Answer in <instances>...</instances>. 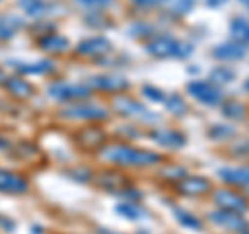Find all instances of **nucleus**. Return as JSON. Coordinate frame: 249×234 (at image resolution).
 I'll return each instance as SVG.
<instances>
[{"label": "nucleus", "mask_w": 249, "mask_h": 234, "mask_svg": "<svg viewBox=\"0 0 249 234\" xmlns=\"http://www.w3.org/2000/svg\"><path fill=\"white\" fill-rule=\"evenodd\" d=\"M102 158L106 162L121 164V166H150L160 162V155L147 150H135L131 145H108Z\"/></svg>", "instance_id": "obj_1"}, {"label": "nucleus", "mask_w": 249, "mask_h": 234, "mask_svg": "<svg viewBox=\"0 0 249 234\" xmlns=\"http://www.w3.org/2000/svg\"><path fill=\"white\" fill-rule=\"evenodd\" d=\"M145 50L156 58H187L193 48L189 44H183L170 35H160L154 37L152 42H147Z\"/></svg>", "instance_id": "obj_2"}, {"label": "nucleus", "mask_w": 249, "mask_h": 234, "mask_svg": "<svg viewBox=\"0 0 249 234\" xmlns=\"http://www.w3.org/2000/svg\"><path fill=\"white\" fill-rule=\"evenodd\" d=\"M189 96H193L201 104H208V106H216L218 102L222 100V91L216 87L214 83H208V81H193L189 83Z\"/></svg>", "instance_id": "obj_3"}, {"label": "nucleus", "mask_w": 249, "mask_h": 234, "mask_svg": "<svg viewBox=\"0 0 249 234\" xmlns=\"http://www.w3.org/2000/svg\"><path fill=\"white\" fill-rule=\"evenodd\" d=\"M67 118H83V120H102L108 116V110L96 104H73L60 112Z\"/></svg>", "instance_id": "obj_4"}, {"label": "nucleus", "mask_w": 249, "mask_h": 234, "mask_svg": "<svg viewBox=\"0 0 249 234\" xmlns=\"http://www.w3.org/2000/svg\"><path fill=\"white\" fill-rule=\"evenodd\" d=\"M48 93L54 100H58V102H71V100L85 98L89 93V87L75 85V83H52Z\"/></svg>", "instance_id": "obj_5"}, {"label": "nucleus", "mask_w": 249, "mask_h": 234, "mask_svg": "<svg viewBox=\"0 0 249 234\" xmlns=\"http://www.w3.org/2000/svg\"><path fill=\"white\" fill-rule=\"evenodd\" d=\"M214 201L218 205H220V209H227V212H235V214H243L245 209H247V203H245V199L243 197H239L237 193H232V191H216L214 193Z\"/></svg>", "instance_id": "obj_6"}, {"label": "nucleus", "mask_w": 249, "mask_h": 234, "mask_svg": "<svg viewBox=\"0 0 249 234\" xmlns=\"http://www.w3.org/2000/svg\"><path fill=\"white\" fill-rule=\"evenodd\" d=\"M110 50H112V44L106 37H89V40H83L77 46V52L83 54V56H104Z\"/></svg>", "instance_id": "obj_7"}, {"label": "nucleus", "mask_w": 249, "mask_h": 234, "mask_svg": "<svg viewBox=\"0 0 249 234\" xmlns=\"http://www.w3.org/2000/svg\"><path fill=\"white\" fill-rule=\"evenodd\" d=\"M27 191V181L19 174L9 172V170H0V193L19 195Z\"/></svg>", "instance_id": "obj_8"}, {"label": "nucleus", "mask_w": 249, "mask_h": 234, "mask_svg": "<svg viewBox=\"0 0 249 234\" xmlns=\"http://www.w3.org/2000/svg\"><path fill=\"white\" fill-rule=\"evenodd\" d=\"M210 189V183L201 176H185L177 183V191L183 195H201Z\"/></svg>", "instance_id": "obj_9"}, {"label": "nucleus", "mask_w": 249, "mask_h": 234, "mask_svg": "<svg viewBox=\"0 0 249 234\" xmlns=\"http://www.w3.org/2000/svg\"><path fill=\"white\" fill-rule=\"evenodd\" d=\"M245 56V46L241 42H224L214 48V58L218 60H239Z\"/></svg>", "instance_id": "obj_10"}, {"label": "nucleus", "mask_w": 249, "mask_h": 234, "mask_svg": "<svg viewBox=\"0 0 249 234\" xmlns=\"http://www.w3.org/2000/svg\"><path fill=\"white\" fill-rule=\"evenodd\" d=\"M210 217H212L214 224H220V226H224V228H235V230L245 228V220H243V217H241L239 214H235V212L218 209V212L210 214Z\"/></svg>", "instance_id": "obj_11"}, {"label": "nucleus", "mask_w": 249, "mask_h": 234, "mask_svg": "<svg viewBox=\"0 0 249 234\" xmlns=\"http://www.w3.org/2000/svg\"><path fill=\"white\" fill-rule=\"evenodd\" d=\"M93 87L102 89V91H121L127 87V79L123 77H116V75H100V77H93L91 79Z\"/></svg>", "instance_id": "obj_12"}, {"label": "nucleus", "mask_w": 249, "mask_h": 234, "mask_svg": "<svg viewBox=\"0 0 249 234\" xmlns=\"http://www.w3.org/2000/svg\"><path fill=\"white\" fill-rule=\"evenodd\" d=\"M218 176L224 183L249 186V168H222V170H218Z\"/></svg>", "instance_id": "obj_13"}, {"label": "nucleus", "mask_w": 249, "mask_h": 234, "mask_svg": "<svg viewBox=\"0 0 249 234\" xmlns=\"http://www.w3.org/2000/svg\"><path fill=\"white\" fill-rule=\"evenodd\" d=\"M37 44H40V48L46 50V52H62V50L69 48V40H67V37L65 35H56V33L40 37Z\"/></svg>", "instance_id": "obj_14"}, {"label": "nucleus", "mask_w": 249, "mask_h": 234, "mask_svg": "<svg viewBox=\"0 0 249 234\" xmlns=\"http://www.w3.org/2000/svg\"><path fill=\"white\" fill-rule=\"evenodd\" d=\"M19 73H25V75H44V73H50L54 65L50 60H37V62H15Z\"/></svg>", "instance_id": "obj_15"}, {"label": "nucleus", "mask_w": 249, "mask_h": 234, "mask_svg": "<svg viewBox=\"0 0 249 234\" xmlns=\"http://www.w3.org/2000/svg\"><path fill=\"white\" fill-rule=\"evenodd\" d=\"M152 139L156 143L166 145V147H181L185 143V137L177 131H156L152 135Z\"/></svg>", "instance_id": "obj_16"}, {"label": "nucleus", "mask_w": 249, "mask_h": 234, "mask_svg": "<svg viewBox=\"0 0 249 234\" xmlns=\"http://www.w3.org/2000/svg\"><path fill=\"white\" fill-rule=\"evenodd\" d=\"M4 85H6V89H9L13 96H17V98H29L31 93H34L31 85L27 81L19 79V77H9V79H4Z\"/></svg>", "instance_id": "obj_17"}, {"label": "nucleus", "mask_w": 249, "mask_h": 234, "mask_svg": "<svg viewBox=\"0 0 249 234\" xmlns=\"http://www.w3.org/2000/svg\"><path fill=\"white\" fill-rule=\"evenodd\" d=\"M231 35L235 37V42L245 44L249 42V21L243 17H237L231 21Z\"/></svg>", "instance_id": "obj_18"}, {"label": "nucleus", "mask_w": 249, "mask_h": 234, "mask_svg": "<svg viewBox=\"0 0 249 234\" xmlns=\"http://www.w3.org/2000/svg\"><path fill=\"white\" fill-rule=\"evenodd\" d=\"M116 108H119L123 114H139V116H150V118H154L142 104L133 102V100H116Z\"/></svg>", "instance_id": "obj_19"}, {"label": "nucleus", "mask_w": 249, "mask_h": 234, "mask_svg": "<svg viewBox=\"0 0 249 234\" xmlns=\"http://www.w3.org/2000/svg\"><path fill=\"white\" fill-rule=\"evenodd\" d=\"M19 6L27 15H31V17H37V15L48 11V2L46 0H19Z\"/></svg>", "instance_id": "obj_20"}, {"label": "nucleus", "mask_w": 249, "mask_h": 234, "mask_svg": "<svg viewBox=\"0 0 249 234\" xmlns=\"http://www.w3.org/2000/svg\"><path fill=\"white\" fill-rule=\"evenodd\" d=\"M173 212H175V217L178 220V224H183L185 228H193V230H199L201 228V222L193 214L185 212V209H181V207H175Z\"/></svg>", "instance_id": "obj_21"}, {"label": "nucleus", "mask_w": 249, "mask_h": 234, "mask_svg": "<svg viewBox=\"0 0 249 234\" xmlns=\"http://www.w3.org/2000/svg\"><path fill=\"white\" fill-rule=\"evenodd\" d=\"M116 212H119L121 216H124V217H129V220H139V217L143 216V209L139 205H135V203H131V201L119 203L116 205Z\"/></svg>", "instance_id": "obj_22"}, {"label": "nucleus", "mask_w": 249, "mask_h": 234, "mask_svg": "<svg viewBox=\"0 0 249 234\" xmlns=\"http://www.w3.org/2000/svg\"><path fill=\"white\" fill-rule=\"evenodd\" d=\"M21 23L17 21V17H2L0 19V40H9L13 37L15 29H17Z\"/></svg>", "instance_id": "obj_23"}, {"label": "nucleus", "mask_w": 249, "mask_h": 234, "mask_svg": "<svg viewBox=\"0 0 249 234\" xmlns=\"http://www.w3.org/2000/svg\"><path fill=\"white\" fill-rule=\"evenodd\" d=\"M222 112H224V116H227V118H241V116L245 114V108L241 106L239 102H227L222 106Z\"/></svg>", "instance_id": "obj_24"}, {"label": "nucleus", "mask_w": 249, "mask_h": 234, "mask_svg": "<svg viewBox=\"0 0 249 234\" xmlns=\"http://www.w3.org/2000/svg\"><path fill=\"white\" fill-rule=\"evenodd\" d=\"M112 0H77V4L83 6V9H91V11H98V9H106L110 6Z\"/></svg>", "instance_id": "obj_25"}, {"label": "nucleus", "mask_w": 249, "mask_h": 234, "mask_svg": "<svg viewBox=\"0 0 249 234\" xmlns=\"http://www.w3.org/2000/svg\"><path fill=\"white\" fill-rule=\"evenodd\" d=\"M232 77H235V73H232L231 68H214L212 71V79L218 83H229V81H232Z\"/></svg>", "instance_id": "obj_26"}, {"label": "nucleus", "mask_w": 249, "mask_h": 234, "mask_svg": "<svg viewBox=\"0 0 249 234\" xmlns=\"http://www.w3.org/2000/svg\"><path fill=\"white\" fill-rule=\"evenodd\" d=\"M166 106H168V110H170V112H175V114H183V112L187 110V106L183 104V100L178 98V96L170 98L168 102H166Z\"/></svg>", "instance_id": "obj_27"}, {"label": "nucleus", "mask_w": 249, "mask_h": 234, "mask_svg": "<svg viewBox=\"0 0 249 234\" xmlns=\"http://www.w3.org/2000/svg\"><path fill=\"white\" fill-rule=\"evenodd\" d=\"M143 96H145V98H152L154 102H164V93H162L160 89L150 87V85H147V87H143Z\"/></svg>", "instance_id": "obj_28"}, {"label": "nucleus", "mask_w": 249, "mask_h": 234, "mask_svg": "<svg viewBox=\"0 0 249 234\" xmlns=\"http://www.w3.org/2000/svg\"><path fill=\"white\" fill-rule=\"evenodd\" d=\"M137 6H142V9H154V6H160L164 4L166 0H133Z\"/></svg>", "instance_id": "obj_29"}, {"label": "nucleus", "mask_w": 249, "mask_h": 234, "mask_svg": "<svg viewBox=\"0 0 249 234\" xmlns=\"http://www.w3.org/2000/svg\"><path fill=\"white\" fill-rule=\"evenodd\" d=\"M210 133H212L214 139H220V137H229L231 133H232V129H231V127H214Z\"/></svg>", "instance_id": "obj_30"}, {"label": "nucleus", "mask_w": 249, "mask_h": 234, "mask_svg": "<svg viewBox=\"0 0 249 234\" xmlns=\"http://www.w3.org/2000/svg\"><path fill=\"white\" fill-rule=\"evenodd\" d=\"M224 2H227V0H208V4L214 6V9H216V6H222Z\"/></svg>", "instance_id": "obj_31"}, {"label": "nucleus", "mask_w": 249, "mask_h": 234, "mask_svg": "<svg viewBox=\"0 0 249 234\" xmlns=\"http://www.w3.org/2000/svg\"><path fill=\"white\" fill-rule=\"evenodd\" d=\"M102 234H119V232H112V230H102Z\"/></svg>", "instance_id": "obj_32"}, {"label": "nucleus", "mask_w": 249, "mask_h": 234, "mask_svg": "<svg viewBox=\"0 0 249 234\" xmlns=\"http://www.w3.org/2000/svg\"><path fill=\"white\" fill-rule=\"evenodd\" d=\"M2 81H4V73H2V71H0V83H2Z\"/></svg>", "instance_id": "obj_33"}, {"label": "nucleus", "mask_w": 249, "mask_h": 234, "mask_svg": "<svg viewBox=\"0 0 249 234\" xmlns=\"http://www.w3.org/2000/svg\"><path fill=\"white\" fill-rule=\"evenodd\" d=\"M241 2H243V4L247 6V9H249V0H241Z\"/></svg>", "instance_id": "obj_34"}, {"label": "nucleus", "mask_w": 249, "mask_h": 234, "mask_svg": "<svg viewBox=\"0 0 249 234\" xmlns=\"http://www.w3.org/2000/svg\"><path fill=\"white\" fill-rule=\"evenodd\" d=\"M4 145V141H2V137H0V147H2Z\"/></svg>", "instance_id": "obj_35"}, {"label": "nucleus", "mask_w": 249, "mask_h": 234, "mask_svg": "<svg viewBox=\"0 0 249 234\" xmlns=\"http://www.w3.org/2000/svg\"><path fill=\"white\" fill-rule=\"evenodd\" d=\"M245 89H247V91H249V81H247V83H245Z\"/></svg>", "instance_id": "obj_36"}, {"label": "nucleus", "mask_w": 249, "mask_h": 234, "mask_svg": "<svg viewBox=\"0 0 249 234\" xmlns=\"http://www.w3.org/2000/svg\"><path fill=\"white\" fill-rule=\"evenodd\" d=\"M243 234H249V230H243Z\"/></svg>", "instance_id": "obj_37"}]
</instances>
